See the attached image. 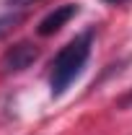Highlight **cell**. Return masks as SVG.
I'll return each instance as SVG.
<instances>
[{
	"label": "cell",
	"mask_w": 132,
	"mask_h": 135,
	"mask_svg": "<svg viewBox=\"0 0 132 135\" xmlns=\"http://www.w3.org/2000/svg\"><path fill=\"white\" fill-rule=\"evenodd\" d=\"M91 47H93V31H83L54 55L49 65V88L54 96L65 94L70 83L83 73V68L91 57Z\"/></svg>",
	"instance_id": "obj_1"
},
{
	"label": "cell",
	"mask_w": 132,
	"mask_h": 135,
	"mask_svg": "<svg viewBox=\"0 0 132 135\" xmlns=\"http://www.w3.org/2000/svg\"><path fill=\"white\" fill-rule=\"evenodd\" d=\"M39 57V50L29 44V42H18L13 44L11 50L3 55V60H0V68H3V73H18V70H23V68H29Z\"/></svg>",
	"instance_id": "obj_2"
},
{
	"label": "cell",
	"mask_w": 132,
	"mask_h": 135,
	"mask_svg": "<svg viewBox=\"0 0 132 135\" xmlns=\"http://www.w3.org/2000/svg\"><path fill=\"white\" fill-rule=\"evenodd\" d=\"M78 13V5L75 3H65V5H57L54 11H49L47 16L39 21V26H36V34L39 36H52L54 31H60L62 26H65L70 18Z\"/></svg>",
	"instance_id": "obj_3"
},
{
	"label": "cell",
	"mask_w": 132,
	"mask_h": 135,
	"mask_svg": "<svg viewBox=\"0 0 132 135\" xmlns=\"http://www.w3.org/2000/svg\"><path fill=\"white\" fill-rule=\"evenodd\" d=\"M18 21H21V16H3V18H0V36L8 31L11 26H16Z\"/></svg>",
	"instance_id": "obj_4"
},
{
	"label": "cell",
	"mask_w": 132,
	"mask_h": 135,
	"mask_svg": "<svg viewBox=\"0 0 132 135\" xmlns=\"http://www.w3.org/2000/svg\"><path fill=\"white\" fill-rule=\"evenodd\" d=\"M8 5H13V8H26V5H31V3H36V0H5Z\"/></svg>",
	"instance_id": "obj_5"
},
{
	"label": "cell",
	"mask_w": 132,
	"mask_h": 135,
	"mask_svg": "<svg viewBox=\"0 0 132 135\" xmlns=\"http://www.w3.org/2000/svg\"><path fill=\"white\" fill-rule=\"evenodd\" d=\"M106 3H111V5H119V3H127V0H106Z\"/></svg>",
	"instance_id": "obj_6"
}]
</instances>
